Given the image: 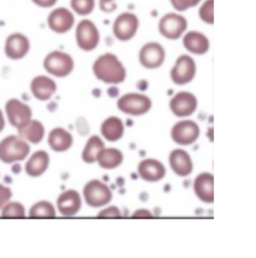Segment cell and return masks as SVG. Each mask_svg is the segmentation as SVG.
I'll return each instance as SVG.
<instances>
[{"mask_svg":"<svg viewBox=\"0 0 256 258\" xmlns=\"http://www.w3.org/2000/svg\"><path fill=\"white\" fill-rule=\"evenodd\" d=\"M73 143L72 135L61 127L52 129L48 136V144L50 148L56 152L68 150Z\"/></svg>","mask_w":256,"mask_h":258,"instance_id":"obj_23","label":"cell"},{"mask_svg":"<svg viewBox=\"0 0 256 258\" xmlns=\"http://www.w3.org/2000/svg\"><path fill=\"white\" fill-rule=\"evenodd\" d=\"M183 46L193 54L202 55L209 50V40L201 32L190 31L187 32L182 40Z\"/></svg>","mask_w":256,"mask_h":258,"instance_id":"obj_22","label":"cell"},{"mask_svg":"<svg viewBox=\"0 0 256 258\" xmlns=\"http://www.w3.org/2000/svg\"><path fill=\"white\" fill-rule=\"evenodd\" d=\"M96 161L104 169H113L122 163L123 155L116 148H103L99 152Z\"/></svg>","mask_w":256,"mask_h":258,"instance_id":"obj_25","label":"cell"},{"mask_svg":"<svg viewBox=\"0 0 256 258\" xmlns=\"http://www.w3.org/2000/svg\"><path fill=\"white\" fill-rule=\"evenodd\" d=\"M186 19L176 13L165 14L158 23V30L161 35L168 39H178L186 30Z\"/></svg>","mask_w":256,"mask_h":258,"instance_id":"obj_8","label":"cell"},{"mask_svg":"<svg viewBox=\"0 0 256 258\" xmlns=\"http://www.w3.org/2000/svg\"><path fill=\"white\" fill-rule=\"evenodd\" d=\"M1 217L3 218H24L25 208L20 202L8 201L1 208Z\"/></svg>","mask_w":256,"mask_h":258,"instance_id":"obj_29","label":"cell"},{"mask_svg":"<svg viewBox=\"0 0 256 258\" xmlns=\"http://www.w3.org/2000/svg\"><path fill=\"white\" fill-rule=\"evenodd\" d=\"M57 208L66 217L75 215L81 208V198L76 190H66L57 199Z\"/></svg>","mask_w":256,"mask_h":258,"instance_id":"obj_20","label":"cell"},{"mask_svg":"<svg viewBox=\"0 0 256 258\" xmlns=\"http://www.w3.org/2000/svg\"><path fill=\"white\" fill-rule=\"evenodd\" d=\"M98 218H120L121 212L116 206H110L104 210H101L98 215Z\"/></svg>","mask_w":256,"mask_h":258,"instance_id":"obj_33","label":"cell"},{"mask_svg":"<svg viewBox=\"0 0 256 258\" xmlns=\"http://www.w3.org/2000/svg\"><path fill=\"white\" fill-rule=\"evenodd\" d=\"M169 163L174 173L181 177L188 176L193 170L191 157L182 149H175L170 153Z\"/></svg>","mask_w":256,"mask_h":258,"instance_id":"obj_18","label":"cell"},{"mask_svg":"<svg viewBox=\"0 0 256 258\" xmlns=\"http://www.w3.org/2000/svg\"><path fill=\"white\" fill-rule=\"evenodd\" d=\"M11 197H12L11 189L3 184H0V210L8 201H10Z\"/></svg>","mask_w":256,"mask_h":258,"instance_id":"obj_34","label":"cell"},{"mask_svg":"<svg viewBox=\"0 0 256 258\" xmlns=\"http://www.w3.org/2000/svg\"><path fill=\"white\" fill-rule=\"evenodd\" d=\"M70 5L77 14L85 16L93 11L95 0H70Z\"/></svg>","mask_w":256,"mask_h":258,"instance_id":"obj_30","label":"cell"},{"mask_svg":"<svg viewBox=\"0 0 256 258\" xmlns=\"http://www.w3.org/2000/svg\"><path fill=\"white\" fill-rule=\"evenodd\" d=\"M200 134L199 126L192 120L177 122L171 130L173 141L180 145H189L197 140Z\"/></svg>","mask_w":256,"mask_h":258,"instance_id":"obj_13","label":"cell"},{"mask_svg":"<svg viewBox=\"0 0 256 258\" xmlns=\"http://www.w3.org/2000/svg\"><path fill=\"white\" fill-rule=\"evenodd\" d=\"M201 0H170L174 9L178 11H185L190 7L196 6Z\"/></svg>","mask_w":256,"mask_h":258,"instance_id":"obj_32","label":"cell"},{"mask_svg":"<svg viewBox=\"0 0 256 258\" xmlns=\"http://www.w3.org/2000/svg\"><path fill=\"white\" fill-rule=\"evenodd\" d=\"M124 132V125L122 121L115 116H111L104 120L101 125V133L108 141L119 140Z\"/></svg>","mask_w":256,"mask_h":258,"instance_id":"obj_26","label":"cell"},{"mask_svg":"<svg viewBox=\"0 0 256 258\" xmlns=\"http://www.w3.org/2000/svg\"><path fill=\"white\" fill-rule=\"evenodd\" d=\"M99 31L96 25L88 19L80 21L76 27V42L80 49L91 51L99 43Z\"/></svg>","mask_w":256,"mask_h":258,"instance_id":"obj_4","label":"cell"},{"mask_svg":"<svg viewBox=\"0 0 256 258\" xmlns=\"http://www.w3.org/2000/svg\"><path fill=\"white\" fill-rule=\"evenodd\" d=\"M30 89L35 98L41 101H46L50 99L56 92L57 86L54 80L51 78L44 75H39L33 78L31 81Z\"/></svg>","mask_w":256,"mask_h":258,"instance_id":"obj_16","label":"cell"},{"mask_svg":"<svg viewBox=\"0 0 256 258\" xmlns=\"http://www.w3.org/2000/svg\"><path fill=\"white\" fill-rule=\"evenodd\" d=\"M138 17L130 12H124L117 16L113 24V33L120 41H128L133 38L138 30Z\"/></svg>","mask_w":256,"mask_h":258,"instance_id":"obj_9","label":"cell"},{"mask_svg":"<svg viewBox=\"0 0 256 258\" xmlns=\"http://www.w3.org/2000/svg\"><path fill=\"white\" fill-rule=\"evenodd\" d=\"M151 106V99L139 93H128L117 101V107L120 111L134 116L145 114L150 110Z\"/></svg>","mask_w":256,"mask_h":258,"instance_id":"obj_3","label":"cell"},{"mask_svg":"<svg viewBox=\"0 0 256 258\" xmlns=\"http://www.w3.org/2000/svg\"><path fill=\"white\" fill-rule=\"evenodd\" d=\"M165 59V50L157 42L145 44L139 52V61L142 66L148 69H155L163 64Z\"/></svg>","mask_w":256,"mask_h":258,"instance_id":"obj_12","label":"cell"},{"mask_svg":"<svg viewBox=\"0 0 256 258\" xmlns=\"http://www.w3.org/2000/svg\"><path fill=\"white\" fill-rule=\"evenodd\" d=\"M32 2L40 7H43V8H49V7H52L56 4L57 0H32Z\"/></svg>","mask_w":256,"mask_h":258,"instance_id":"obj_36","label":"cell"},{"mask_svg":"<svg viewBox=\"0 0 256 258\" xmlns=\"http://www.w3.org/2000/svg\"><path fill=\"white\" fill-rule=\"evenodd\" d=\"M115 0H99V4H100V8L103 10V11H111L114 9V6H112V3L114 2Z\"/></svg>","mask_w":256,"mask_h":258,"instance_id":"obj_37","label":"cell"},{"mask_svg":"<svg viewBox=\"0 0 256 258\" xmlns=\"http://www.w3.org/2000/svg\"><path fill=\"white\" fill-rule=\"evenodd\" d=\"M131 217L132 218H152L153 214L146 209H139L135 211Z\"/></svg>","mask_w":256,"mask_h":258,"instance_id":"obj_35","label":"cell"},{"mask_svg":"<svg viewBox=\"0 0 256 258\" xmlns=\"http://www.w3.org/2000/svg\"><path fill=\"white\" fill-rule=\"evenodd\" d=\"M214 0H206L199 9V17L202 21L208 24L214 23Z\"/></svg>","mask_w":256,"mask_h":258,"instance_id":"obj_31","label":"cell"},{"mask_svg":"<svg viewBox=\"0 0 256 258\" xmlns=\"http://www.w3.org/2000/svg\"><path fill=\"white\" fill-rule=\"evenodd\" d=\"M49 155L44 150L36 151L31 155L25 164V172L31 177H38L42 175L48 168Z\"/></svg>","mask_w":256,"mask_h":258,"instance_id":"obj_21","label":"cell"},{"mask_svg":"<svg viewBox=\"0 0 256 258\" xmlns=\"http://www.w3.org/2000/svg\"><path fill=\"white\" fill-rule=\"evenodd\" d=\"M5 127V119H4V115L2 110L0 109V132H2V130Z\"/></svg>","mask_w":256,"mask_h":258,"instance_id":"obj_38","label":"cell"},{"mask_svg":"<svg viewBox=\"0 0 256 258\" xmlns=\"http://www.w3.org/2000/svg\"><path fill=\"white\" fill-rule=\"evenodd\" d=\"M93 72L97 79L105 83H121L126 77L124 66L117 56L112 53L99 56L93 63Z\"/></svg>","mask_w":256,"mask_h":258,"instance_id":"obj_1","label":"cell"},{"mask_svg":"<svg viewBox=\"0 0 256 258\" xmlns=\"http://www.w3.org/2000/svg\"><path fill=\"white\" fill-rule=\"evenodd\" d=\"M138 173L143 180L148 182H156L165 176L166 170L164 165L158 160L145 159L139 163Z\"/></svg>","mask_w":256,"mask_h":258,"instance_id":"obj_17","label":"cell"},{"mask_svg":"<svg viewBox=\"0 0 256 258\" xmlns=\"http://www.w3.org/2000/svg\"><path fill=\"white\" fill-rule=\"evenodd\" d=\"M49 28L59 34L68 32L74 24V15L70 10L59 7L51 11L47 18Z\"/></svg>","mask_w":256,"mask_h":258,"instance_id":"obj_14","label":"cell"},{"mask_svg":"<svg viewBox=\"0 0 256 258\" xmlns=\"http://www.w3.org/2000/svg\"><path fill=\"white\" fill-rule=\"evenodd\" d=\"M43 66L48 73L56 77H65L72 72L74 62L69 54L62 51H52L45 57Z\"/></svg>","mask_w":256,"mask_h":258,"instance_id":"obj_7","label":"cell"},{"mask_svg":"<svg viewBox=\"0 0 256 258\" xmlns=\"http://www.w3.org/2000/svg\"><path fill=\"white\" fill-rule=\"evenodd\" d=\"M30 49L29 39L22 33H13L10 34L4 46L5 55L12 60L22 59L26 56Z\"/></svg>","mask_w":256,"mask_h":258,"instance_id":"obj_11","label":"cell"},{"mask_svg":"<svg viewBox=\"0 0 256 258\" xmlns=\"http://www.w3.org/2000/svg\"><path fill=\"white\" fill-rule=\"evenodd\" d=\"M194 192L197 197L206 203L214 200V177L210 173H201L194 180Z\"/></svg>","mask_w":256,"mask_h":258,"instance_id":"obj_19","label":"cell"},{"mask_svg":"<svg viewBox=\"0 0 256 258\" xmlns=\"http://www.w3.org/2000/svg\"><path fill=\"white\" fill-rule=\"evenodd\" d=\"M30 152L27 141L19 135H9L0 141V160L3 163H14L24 160Z\"/></svg>","mask_w":256,"mask_h":258,"instance_id":"obj_2","label":"cell"},{"mask_svg":"<svg viewBox=\"0 0 256 258\" xmlns=\"http://www.w3.org/2000/svg\"><path fill=\"white\" fill-rule=\"evenodd\" d=\"M18 130V135L23 138L25 141L30 142L32 144L39 143L45 133V129L43 124L38 120H30L26 125H24Z\"/></svg>","mask_w":256,"mask_h":258,"instance_id":"obj_24","label":"cell"},{"mask_svg":"<svg viewBox=\"0 0 256 258\" xmlns=\"http://www.w3.org/2000/svg\"><path fill=\"white\" fill-rule=\"evenodd\" d=\"M196 73V64L193 58L188 55H181L177 58L170 76L172 81L177 85H184L190 82Z\"/></svg>","mask_w":256,"mask_h":258,"instance_id":"obj_10","label":"cell"},{"mask_svg":"<svg viewBox=\"0 0 256 258\" xmlns=\"http://www.w3.org/2000/svg\"><path fill=\"white\" fill-rule=\"evenodd\" d=\"M55 216L56 213L53 205L45 200L35 203L29 210L30 218H54Z\"/></svg>","mask_w":256,"mask_h":258,"instance_id":"obj_28","label":"cell"},{"mask_svg":"<svg viewBox=\"0 0 256 258\" xmlns=\"http://www.w3.org/2000/svg\"><path fill=\"white\" fill-rule=\"evenodd\" d=\"M83 194L86 203L94 208L104 206L112 199V192L109 187L96 179L89 181L85 185Z\"/></svg>","mask_w":256,"mask_h":258,"instance_id":"obj_6","label":"cell"},{"mask_svg":"<svg viewBox=\"0 0 256 258\" xmlns=\"http://www.w3.org/2000/svg\"><path fill=\"white\" fill-rule=\"evenodd\" d=\"M5 112L9 123L16 129L26 125L32 118L31 108L19 99H9L5 104Z\"/></svg>","mask_w":256,"mask_h":258,"instance_id":"obj_5","label":"cell"},{"mask_svg":"<svg viewBox=\"0 0 256 258\" xmlns=\"http://www.w3.org/2000/svg\"><path fill=\"white\" fill-rule=\"evenodd\" d=\"M197 108V99L189 92H179L170 100V109L177 117L189 116Z\"/></svg>","mask_w":256,"mask_h":258,"instance_id":"obj_15","label":"cell"},{"mask_svg":"<svg viewBox=\"0 0 256 258\" xmlns=\"http://www.w3.org/2000/svg\"><path fill=\"white\" fill-rule=\"evenodd\" d=\"M104 148V143L99 136H91L82 152V159L86 163H93L96 161L99 152Z\"/></svg>","mask_w":256,"mask_h":258,"instance_id":"obj_27","label":"cell"}]
</instances>
